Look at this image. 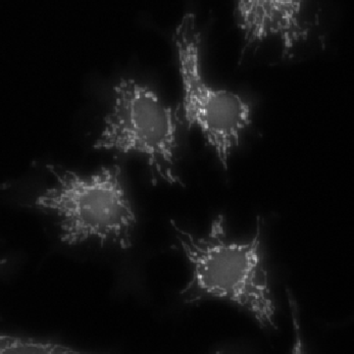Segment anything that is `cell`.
<instances>
[{
  "label": "cell",
  "instance_id": "cell-1",
  "mask_svg": "<svg viewBox=\"0 0 354 354\" xmlns=\"http://www.w3.org/2000/svg\"><path fill=\"white\" fill-rule=\"evenodd\" d=\"M171 224L191 267L190 280L180 291L185 304L226 301L250 315L261 329H278L277 306L266 269L261 218H257V231L248 242L229 239L221 214L212 223L207 237H197L174 221Z\"/></svg>",
  "mask_w": 354,
  "mask_h": 354
},
{
  "label": "cell",
  "instance_id": "cell-2",
  "mask_svg": "<svg viewBox=\"0 0 354 354\" xmlns=\"http://www.w3.org/2000/svg\"><path fill=\"white\" fill-rule=\"evenodd\" d=\"M55 185L40 193L32 207L57 216L62 243L76 246L96 239L102 245L132 248L137 216L119 165L90 175L48 165Z\"/></svg>",
  "mask_w": 354,
  "mask_h": 354
},
{
  "label": "cell",
  "instance_id": "cell-3",
  "mask_svg": "<svg viewBox=\"0 0 354 354\" xmlns=\"http://www.w3.org/2000/svg\"><path fill=\"white\" fill-rule=\"evenodd\" d=\"M177 113L150 86L121 78L113 87L111 109L94 149L145 156L153 179L184 186L176 174Z\"/></svg>",
  "mask_w": 354,
  "mask_h": 354
},
{
  "label": "cell",
  "instance_id": "cell-4",
  "mask_svg": "<svg viewBox=\"0 0 354 354\" xmlns=\"http://www.w3.org/2000/svg\"><path fill=\"white\" fill-rule=\"evenodd\" d=\"M182 82L179 122L201 130L225 171L242 134L252 124V105L235 92L207 82L201 64V33L196 15H184L173 36Z\"/></svg>",
  "mask_w": 354,
  "mask_h": 354
},
{
  "label": "cell",
  "instance_id": "cell-5",
  "mask_svg": "<svg viewBox=\"0 0 354 354\" xmlns=\"http://www.w3.org/2000/svg\"><path fill=\"white\" fill-rule=\"evenodd\" d=\"M306 2L295 0H242L235 8L236 21L243 34L241 59L252 47L268 38L282 42L283 57H291L299 43L306 41L312 26L304 19Z\"/></svg>",
  "mask_w": 354,
  "mask_h": 354
},
{
  "label": "cell",
  "instance_id": "cell-6",
  "mask_svg": "<svg viewBox=\"0 0 354 354\" xmlns=\"http://www.w3.org/2000/svg\"><path fill=\"white\" fill-rule=\"evenodd\" d=\"M0 353L80 354L74 347L29 337L0 336Z\"/></svg>",
  "mask_w": 354,
  "mask_h": 354
}]
</instances>
